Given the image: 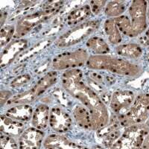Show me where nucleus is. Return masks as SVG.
<instances>
[{"label":"nucleus","instance_id":"1a4fd4ad","mask_svg":"<svg viewBox=\"0 0 149 149\" xmlns=\"http://www.w3.org/2000/svg\"><path fill=\"white\" fill-rule=\"evenodd\" d=\"M135 101V94L128 90H119L114 92L110 100V107L119 116L127 111Z\"/></svg>","mask_w":149,"mask_h":149},{"label":"nucleus","instance_id":"7c9ffc66","mask_svg":"<svg viewBox=\"0 0 149 149\" xmlns=\"http://www.w3.org/2000/svg\"><path fill=\"white\" fill-rule=\"evenodd\" d=\"M146 36H147L148 39V40H149V29L147 31H146Z\"/></svg>","mask_w":149,"mask_h":149},{"label":"nucleus","instance_id":"20e7f679","mask_svg":"<svg viewBox=\"0 0 149 149\" xmlns=\"http://www.w3.org/2000/svg\"><path fill=\"white\" fill-rule=\"evenodd\" d=\"M146 123L126 127L110 149H139L143 139L148 133Z\"/></svg>","mask_w":149,"mask_h":149},{"label":"nucleus","instance_id":"5701e85b","mask_svg":"<svg viewBox=\"0 0 149 149\" xmlns=\"http://www.w3.org/2000/svg\"><path fill=\"white\" fill-rule=\"evenodd\" d=\"M127 2L125 1H110L107 2L104 7L105 14L113 19L117 18L125 11Z\"/></svg>","mask_w":149,"mask_h":149},{"label":"nucleus","instance_id":"423d86ee","mask_svg":"<svg viewBox=\"0 0 149 149\" xmlns=\"http://www.w3.org/2000/svg\"><path fill=\"white\" fill-rule=\"evenodd\" d=\"M148 2L136 0L130 3L128 8V17L131 26L132 37L142 34L147 28Z\"/></svg>","mask_w":149,"mask_h":149},{"label":"nucleus","instance_id":"f3484780","mask_svg":"<svg viewBox=\"0 0 149 149\" xmlns=\"http://www.w3.org/2000/svg\"><path fill=\"white\" fill-rule=\"evenodd\" d=\"M57 79H58V74L56 72H51L49 74H46L40 81H38V82L30 90L31 93L34 99L39 97L46 90L54 84V83L57 81Z\"/></svg>","mask_w":149,"mask_h":149},{"label":"nucleus","instance_id":"c756f323","mask_svg":"<svg viewBox=\"0 0 149 149\" xmlns=\"http://www.w3.org/2000/svg\"><path fill=\"white\" fill-rule=\"evenodd\" d=\"M139 149H149V133H148L143 139Z\"/></svg>","mask_w":149,"mask_h":149},{"label":"nucleus","instance_id":"0eeeda50","mask_svg":"<svg viewBox=\"0 0 149 149\" xmlns=\"http://www.w3.org/2000/svg\"><path fill=\"white\" fill-rule=\"evenodd\" d=\"M59 6L52 8H45L42 10L37 11L34 14H29L24 18L21 19L17 23L16 28L15 36L17 37H21L32 30L37 25L44 22L52 16L56 14L58 11Z\"/></svg>","mask_w":149,"mask_h":149},{"label":"nucleus","instance_id":"f03ea898","mask_svg":"<svg viewBox=\"0 0 149 149\" xmlns=\"http://www.w3.org/2000/svg\"><path fill=\"white\" fill-rule=\"evenodd\" d=\"M86 64L90 70H105L124 76H138L142 72V69L138 65L107 54L90 56Z\"/></svg>","mask_w":149,"mask_h":149},{"label":"nucleus","instance_id":"a211bd4d","mask_svg":"<svg viewBox=\"0 0 149 149\" xmlns=\"http://www.w3.org/2000/svg\"><path fill=\"white\" fill-rule=\"evenodd\" d=\"M116 52L119 56L127 59H137L142 54V49L137 43H125L116 47Z\"/></svg>","mask_w":149,"mask_h":149},{"label":"nucleus","instance_id":"bb28decb","mask_svg":"<svg viewBox=\"0 0 149 149\" xmlns=\"http://www.w3.org/2000/svg\"><path fill=\"white\" fill-rule=\"evenodd\" d=\"M106 3L107 2H105V1H92L90 2V6L92 13L95 15L100 14L102 9H104Z\"/></svg>","mask_w":149,"mask_h":149},{"label":"nucleus","instance_id":"f257e3e1","mask_svg":"<svg viewBox=\"0 0 149 149\" xmlns=\"http://www.w3.org/2000/svg\"><path fill=\"white\" fill-rule=\"evenodd\" d=\"M66 92L78 99L90 111L93 130H100L108 125L109 114L107 107L98 95L86 84L82 72L72 69L65 72L61 79Z\"/></svg>","mask_w":149,"mask_h":149},{"label":"nucleus","instance_id":"2f4dec72","mask_svg":"<svg viewBox=\"0 0 149 149\" xmlns=\"http://www.w3.org/2000/svg\"><path fill=\"white\" fill-rule=\"evenodd\" d=\"M147 18H148V22H149V8L148 9V13H147Z\"/></svg>","mask_w":149,"mask_h":149},{"label":"nucleus","instance_id":"f8f14e48","mask_svg":"<svg viewBox=\"0 0 149 149\" xmlns=\"http://www.w3.org/2000/svg\"><path fill=\"white\" fill-rule=\"evenodd\" d=\"M26 47L27 41L26 40H16L10 42L1 54V66L4 67L10 64Z\"/></svg>","mask_w":149,"mask_h":149},{"label":"nucleus","instance_id":"2eb2a0df","mask_svg":"<svg viewBox=\"0 0 149 149\" xmlns=\"http://www.w3.org/2000/svg\"><path fill=\"white\" fill-rule=\"evenodd\" d=\"M33 113L32 107L27 104H17L9 108L5 113V116L22 122L30 120L32 118Z\"/></svg>","mask_w":149,"mask_h":149},{"label":"nucleus","instance_id":"a878e982","mask_svg":"<svg viewBox=\"0 0 149 149\" xmlns=\"http://www.w3.org/2000/svg\"><path fill=\"white\" fill-rule=\"evenodd\" d=\"M1 149H19V145L10 136L1 134Z\"/></svg>","mask_w":149,"mask_h":149},{"label":"nucleus","instance_id":"dca6fc26","mask_svg":"<svg viewBox=\"0 0 149 149\" xmlns=\"http://www.w3.org/2000/svg\"><path fill=\"white\" fill-rule=\"evenodd\" d=\"M50 110L46 104H40L36 108L31 118V124L34 127L42 130L46 129L49 122Z\"/></svg>","mask_w":149,"mask_h":149},{"label":"nucleus","instance_id":"393cba45","mask_svg":"<svg viewBox=\"0 0 149 149\" xmlns=\"http://www.w3.org/2000/svg\"><path fill=\"white\" fill-rule=\"evenodd\" d=\"M16 29L13 26H5L1 29L0 33V40H1V47H3L10 40L15 33Z\"/></svg>","mask_w":149,"mask_h":149},{"label":"nucleus","instance_id":"7ed1b4c3","mask_svg":"<svg viewBox=\"0 0 149 149\" xmlns=\"http://www.w3.org/2000/svg\"><path fill=\"white\" fill-rule=\"evenodd\" d=\"M149 117V93L139 95L125 113L119 116L122 127L140 125L146 123Z\"/></svg>","mask_w":149,"mask_h":149},{"label":"nucleus","instance_id":"b1692460","mask_svg":"<svg viewBox=\"0 0 149 149\" xmlns=\"http://www.w3.org/2000/svg\"><path fill=\"white\" fill-rule=\"evenodd\" d=\"M114 21L120 32L127 37H132V31L128 16L122 15L117 18H114Z\"/></svg>","mask_w":149,"mask_h":149},{"label":"nucleus","instance_id":"473e14b6","mask_svg":"<svg viewBox=\"0 0 149 149\" xmlns=\"http://www.w3.org/2000/svg\"><path fill=\"white\" fill-rule=\"evenodd\" d=\"M46 149H54V148H46Z\"/></svg>","mask_w":149,"mask_h":149},{"label":"nucleus","instance_id":"412c9836","mask_svg":"<svg viewBox=\"0 0 149 149\" xmlns=\"http://www.w3.org/2000/svg\"><path fill=\"white\" fill-rule=\"evenodd\" d=\"M104 30L110 43L113 45L120 43L122 41V36L114 21V19H107L105 21L104 23Z\"/></svg>","mask_w":149,"mask_h":149},{"label":"nucleus","instance_id":"9d476101","mask_svg":"<svg viewBox=\"0 0 149 149\" xmlns=\"http://www.w3.org/2000/svg\"><path fill=\"white\" fill-rule=\"evenodd\" d=\"M49 126L57 133H65L70 130L72 125L70 115L62 107L55 106L50 110Z\"/></svg>","mask_w":149,"mask_h":149},{"label":"nucleus","instance_id":"39448f33","mask_svg":"<svg viewBox=\"0 0 149 149\" xmlns=\"http://www.w3.org/2000/svg\"><path fill=\"white\" fill-rule=\"evenodd\" d=\"M98 26V22L95 20L87 21L79 24L59 37L57 40V46L64 48L77 44L94 32Z\"/></svg>","mask_w":149,"mask_h":149},{"label":"nucleus","instance_id":"72a5a7b5","mask_svg":"<svg viewBox=\"0 0 149 149\" xmlns=\"http://www.w3.org/2000/svg\"><path fill=\"white\" fill-rule=\"evenodd\" d=\"M148 5H149V2H148Z\"/></svg>","mask_w":149,"mask_h":149},{"label":"nucleus","instance_id":"c85d7f7f","mask_svg":"<svg viewBox=\"0 0 149 149\" xmlns=\"http://www.w3.org/2000/svg\"><path fill=\"white\" fill-rule=\"evenodd\" d=\"M10 95H11V93L8 90H2L1 93H0V98H1V105H3L5 102H6V101L8 100V98H10Z\"/></svg>","mask_w":149,"mask_h":149},{"label":"nucleus","instance_id":"6ab92c4d","mask_svg":"<svg viewBox=\"0 0 149 149\" xmlns=\"http://www.w3.org/2000/svg\"><path fill=\"white\" fill-rule=\"evenodd\" d=\"M73 116L80 127L93 130V122L90 113L84 106H76L73 109Z\"/></svg>","mask_w":149,"mask_h":149},{"label":"nucleus","instance_id":"ddd939ff","mask_svg":"<svg viewBox=\"0 0 149 149\" xmlns=\"http://www.w3.org/2000/svg\"><path fill=\"white\" fill-rule=\"evenodd\" d=\"M46 148L54 149H88L84 146L72 142L63 135L52 134L46 138L44 141Z\"/></svg>","mask_w":149,"mask_h":149},{"label":"nucleus","instance_id":"aec40b11","mask_svg":"<svg viewBox=\"0 0 149 149\" xmlns=\"http://www.w3.org/2000/svg\"><path fill=\"white\" fill-rule=\"evenodd\" d=\"M91 13L90 5H83L81 7L73 10L67 17L66 22L70 26L78 25V23L88 18L91 15Z\"/></svg>","mask_w":149,"mask_h":149},{"label":"nucleus","instance_id":"6e6552de","mask_svg":"<svg viewBox=\"0 0 149 149\" xmlns=\"http://www.w3.org/2000/svg\"><path fill=\"white\" fill-rule=\"evenodd\" d=\"M89 54L84 49H78L70 52L63 53L54 58L52 67L54 70H65L77 69L86 63Z\"/></svg>","mask_w":149,"mask_h":149},{"label":"nucleus","instance_id":"4468645a","mask_svg":"<svg viewBox=\"0 0 149 149\" xmlns=\"http://www.w3.org/2000/svg\"><path fill=\"white\" fill-rule=\"evenodd\" d=\"M24 124L22 122L13 119L5 115L1 116V131L2 134L10 136H20L24 132Z\"/></svg>","mask_w":149,"mask_h":149},{"label":"nucleus","instance_id":"cd10ccee","mask_svg":"<svg viewBox=\"0 0 149 149\" xmlns=\"http://www.w3.org/2000/svg\"><path fill=\"white\" fill-rule=\"evenodd\" d=\"M31 80V76L29 74H23L21 76H19L16 78L15 79L11 82L10 86L12 87H19V86H23V85L26 84L28 82Z\"/></svg>","mask_w":149,"mask_h":149},{"label":"nucleus","instance_id":"4be33fe9","mask_svg":"<svg viewBox=\"0 0 149 149\" xmlns=\"http://www.w3.org/2000/svg\"><path fill=\"white\" fill-rule=\"evenodd\" d=\"M86 45L96 55H104L110 52V47L107 42L103 38L98 36L90 37Z\"/></svg>","mask_w":149,"mask_h":149},{"label":"nucleus","instance_id":"9b49d317","mask_svg":"<svg viewBox=\"0 0 149 149\" xmlns=\"http://www.w3.org/2000/svg\"><path fill=\"white\" fill-rule=\"evenodd\" d=\"M44 134L36 127H29L19 138V149H40Z\"/></svg>","mask_w":149,"mask_h":149}]
</instances>
